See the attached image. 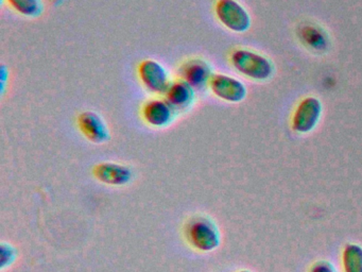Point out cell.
Listing matches in <instances>:
<instances>
[{
    "label": "cell",
    "instance_id": "1",
    "mask_svg": "<svg viewBox=\"0 0 362 272\" xmlns=\"http://www.w3.org/2000/svg\"><path fill=\"white\" fill-rule=\"evenodd\" d=\"M186 239L192 248L202 252H211L221 242L219 227L215 221L204 215L192 217L184 229Z\"/></svg>",
    "mask_w": 362,
    "mask_h": 272
},
{
    "label": "cell",
    "instance_id": "2",
    "mask_svg": "<svg viewBox=\"0 0 362 272\" xmlns=\"http://www.w3.org/2000/svg\"><path fill=\"white\" fill-rule=\"evenodd\" d=\"M230 62L239 74L252 80H268L274 72L268 57L249 49H235L230 53Z\"/></svg>",
    "mask_w": 362,
    "mask_h": 272
},
{
    "label": "cell",
    "instance_id": "3",
    "mask_svg": "<svg viewBox=\"0 0 362 272\" xmlns=\"http://www.w3.org/2000/svg\"><path fill=\"white\" fill-rule=\"evenodd\" d=\"M215 14L226 29L236 33H243L251 27L249 12L237 0H217Z\"/></svg>",
    "mask_w": 362,
    "mask_h": 272
},
{
    "label": "cell",
    "instance_id": "4",
    "mask_svg": "<svg viewBox=\"0 0 362 272\" xmlns=\"http://www.w3.org/2000/svg\"><path fill=\"white\" fill-rule=\"evenodd\" d=\"M137 74L144 86L156 95H165L171 83L166 68L156 60H143L139 64Z\"/></svg>",
    "mask_w": 362,
    "mask_h": 272
},
{
    "label": "cell",
    "instance_id": "5",
    "mask_svg": "<svg viewBox=\"0 0 362 272\" xmlns=\"http://www.w3.org/2000/svg\"><path fill=\"white\" fill-rule=\"evenodd\" d=\"M321 115V101L315 97L304 98L294 110L292 128L298 133H309L317 127Z\"/></svg>",
    "mask_w": 362,
    "mask_h": 272
},
{
    "label": "cell",
    "instance_id": "6",
    "mask_svg": "<svg viewBox=\"0 0 362 272\" xmlns=\"http://www.w3.org/2000/svg\"><path fill=\"white\" fill-rule=\"evenodd\" d=\"M209 86L216 97L230 103H238L247 97L245 85L228 74H214Z\"/></svg>",
    "mask_w": 362,
    "mask_h": 272
},
{
    "label": "cell",
    "instance_id": "7",
    "mask_svg": "<svg viewBox=\"0 0 362 272\" xmlns=\"http://www.w3.org/2000/svg\"><path fill=\"white\" fill-rule=\"evenodd\" d=\"M77 125L81 133L94 144H105L111 138L105 119L94 110H84L78 115Z\"/></svg>",
    "mask_w": 362,
    "mask_h": 272
},
{
    "label": "cell",
    "instance_id": "8",
    "mask_svg": "<svg viewBox=\"0 0 362 272\" xmlns=\"http://www.w3.org/2000/svg\"><path fill=\"white\" fill-rule=\"evenodd\" d=\"M177 110L165 98L148 100L141 108V116L146 123L153 128H165L175 119Z\"/></svg>",
    "mask_w": 362,
    "mask_h": 272
},
{
    "label": "cell",
    "instance_id": "9",
    "mask_svg": "<svg viewBox=\"0 0 362 272\" xmlns=\"http://www.w3.org/2000/svg\"><path fill=\"white\" fill-rule=\"evenodd\" d=\"M180 76L189 83L194 89H203L209 86L213 76L211 65L205 60L194 57L182 64L179 69Z\"/></svg>",
    "mask_w": 362,
    "mask_h": 272
},
{
    "label": "cell",
    "instance_id": "10",
    "mask_svg": "<svg viewBox=\"0 0 362 272\" xmlns=\"http://www.w3.org/2000/svg\"><path fill=\"white\" fill-rule=\"evenodd\" d=\"M94 176L97 180L114 186L128 184L133 178V172L128 166L113 162H105L95 166Z\"/></svg>",
    "mask_w": 362,
    "mask_h": 272
},
{
    "label": "cell",
    "instance_id": "11",
    "mask_svg": "<svg viewBox=\"0 0 362 272\" xmlns=\"http://www.w3.org/2000/svg\"><path fill=\"white\" fill-rule=\"evenodd\" d=\"M165 99L171 104L175 110H187L196 99V89L183 79L171 81Z\"/></svg>",
    "mask_w": 362,
    "mask_h": 272
},
{
    "label": "cell",
    "instance_id": "12",
    "mask_svg": "<svg viewBox=\"0 0 362 272\" xmlns=\"http://www.w3.org/2000/svg\"><path fill=\"white\" fill-rule=\"evenodd\" d=\"M16 12L28 18H37L44 12L42 0H6Z\"/></svg>",
    "mask_w": 362,
    "mask_h": 272
},
{
    "label": "cell",
    "instance_id": "13",
    "mask_svg": "<svg viewBox=\"0 0 362 272\" xmlns=\"http://www.w3.org/2000/svg\"><path fill=\"white\" fill-rule=\"evenodd\" d=\"M342 263L344 272H362V246L346 244L343 251Z\"/></svg>",
    "mask_w": 362,
    "mask_h": 272
},
{
    "label": "cell",
    "instance_id": "14",
    "mask_svg": "<svg viewBox=\"0 0 362 272\" xmlns=\"http://www.w3.org/2000/svg\"><path fill=\"white\" fill-rule=\"evenodd\" d=\"M302 38L305 44L308 45L311 48L322 50L326 47V38L317 28L305 27L302 30Z\"/></svg>",
    "mask_w": 362,
    "mask_h": 272
},
{
    "label": "cell",
    "instance_id": "15",
    "mask_svg": "<svg viewBox=\"0 0 362 272\" xmlns=\"http://www.w3.org/2000/svg\"><path fill=\"white\" fill-rule=\"evenodd\" d=\"M0 268L5 269V268L10 267L14 261L18 259V250L16 246H12L9 242H1V248H0Z\"/></svg>",
    "mask_w": 362,
    "mask_h": 272
},
{
    "label": "cell",
    "instance_id": "16",
    "mask_svg": "<svg viewBox=\"0 0 362 272\" xmlns=\"http://www.w3.org/2000/svg\"><path fill=\"white\" fill-rule=\"evenodd\" d=\"M310 272H337L336 268L327 261H319L313 264Z\"/></svg>",
    "mask_w": 362,
    "mask_h": 272
},
{
    "label": "cell",
    "instance_id": "17",
    "mask_svg": "<svg viewBox=\"0 0 362 272\" xmlns=\"http://www.w3.org/2000/svg\"><path fill=\"white\" fill-rule=\"evenodd\" d=\"M0 76H1V91H5L6 82H7L8 76H9V70L7 69L5 65L1 66V72H0Z\"/></svg>",
    "mask_w": 362,
    "mask_h": 272
},
{
    "label": "cell",
    "instance_id": "18",
    "mask_svg": "<svg viewBox=\"0 0 362 272\" xmlns=\"http://www.w3.org/2000/svg\"><path fill=\"white\" fill-rule=\"evenodd\" d=\"M238 272H251V271H249V270H241V271H238Z\"/></svg>",
    "mask_w": 362,
    "mask_h": 272
}]
</instances>
